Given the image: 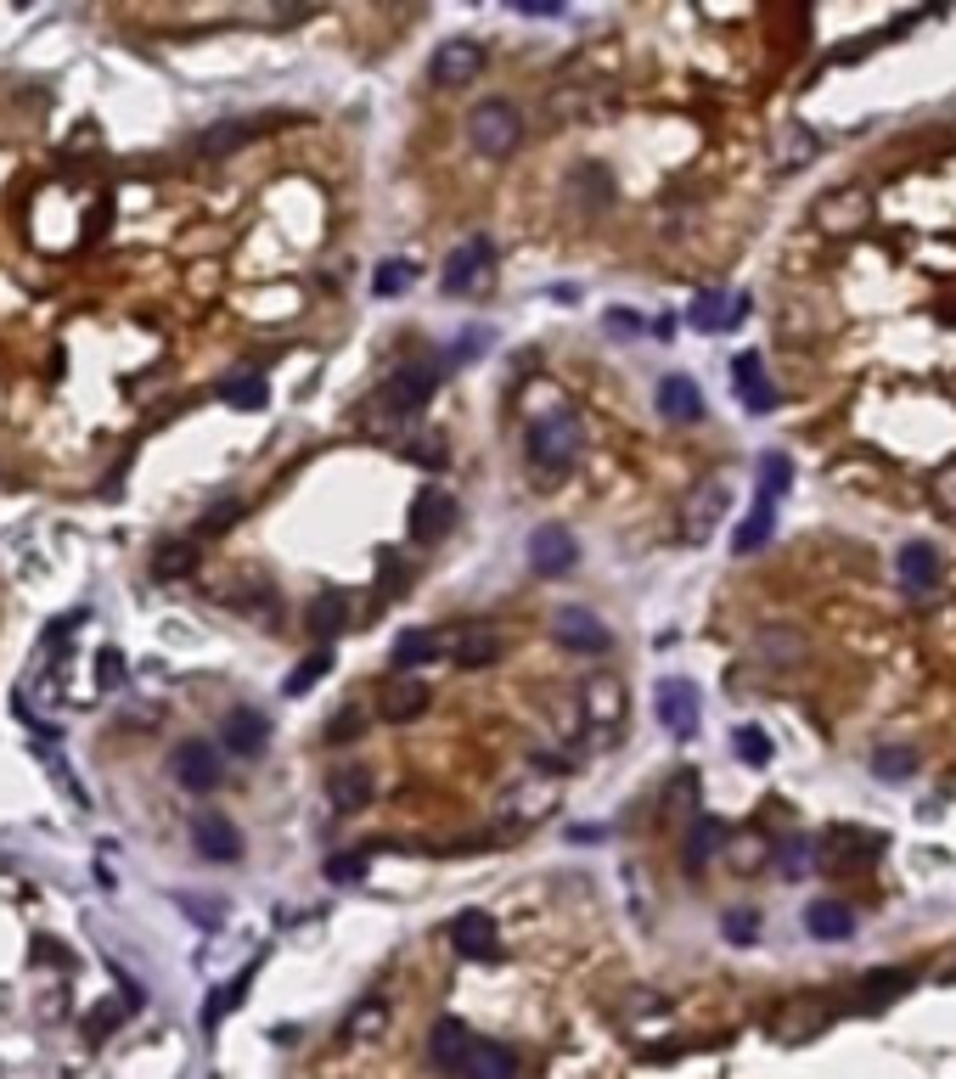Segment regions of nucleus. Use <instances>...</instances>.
<instances>
[{
  "instance_id": "nucleus-1",
  "label": "nucleus",
  "mask_w": 956,
  "mask_h": 1079,
  "mask_svg": "<svg viewBox=\"0 0 956 1079\" xmlns=\"http://www.w3.org/2000/svg\"><path fill=\"white\" fill-rule=\"evenodd\" d=\"M580 416L574 411H546V416H535L530 422V433H524V450H530V467L541 473V478H563L574 462H580Z\"/></svg>"
},
{
  "instance_id": "nucleus-2",
  "label": "nucleus",
  "mask_w": 956,
  "mask_h": 1079,
  "mask_svg": "<svg viewBox=\"0 0 956 1079\" xmlns=\"http://www.w3.org/2000/svg\"><path fill=\"white\" fill-rule=\"evenodd\" d=\"M467 141L484 158H512L517 147H524V113H517L512 102H479L467 113Z\"/></svg>"
},
{
  "instance_id": "nucleus-3",
  "label": "nucleus",
  "mask_w": 956,
  "mask_h": 1079,
  "mask_svg": "<svg viewBox=\"0 0 956 1079\" xmlns=\"http://www.w3.org/2000/svg\"><path fill=\"white\" fill-rule=\"evenodd\" d=\"M433 389H440V366H422V360H411V366H400V372H389V383L378 389V411L383 416H416L427 400H433Z\"/></svg>"
},
{
  "instance_id": "nucleus-4",
  "label": "nucleus",
  "mask_w": 956,
  "mask_h": 1079,
  "mask_svg": "<svg viewBox=\"0 0 956 1079\" xmlns=\"http://www.w3.org/2000/svg\"><path fill=\"white\" fill-rule=\"evenodd\" d=\"M552 809H557V787H552L546 776H530V781H517V787H506V793H501L495 816H501L512 833H524V827L546 821Z\"/></svg>"
},
{
  "instance_id": "nucleus-5",
  "label": "nucleus",
  "mask_w": 956,
  "mask_h": 1079,
  "mask_svg": "<svg viewBox=\"0 0 956 1079\" xmlns=\"http://www.w3.org/2000/svg\"><path fill=\"white\" fill-rule=\"evenodd\" d=\"M580 703H585V719H591L596 743H614L620 726H625V686H620V675H591L580 686Z\"/></svg>"
},
{
  "instance_id": "nucleus-6",
  "label": "nucleus",
  "mask_w": 956,
  "mask_h": 1079,
  "mask_svg": "<svg viewBox=\"0 0 956 1079\" xmlns=\"http://www.w3.org/2000/svg\"><path fill=\"white\" fill-rule=\"evenodd\" d=\"M726 501H732V490H726L721 478H704L698 490L686 495V506H681V540H686V546H704V540L721 528Z\"/></svg>"
},
{
  "instance_id": "nucleus-7",
  "label": "nucleus",
  "mask_w": 956,
  "mask_h": 1079,
  "mask_svg": "<svg viewBox=\"0 0 956 1079\" xmlns=\"http://www.w3.org/2000/svg\"><path fill=\"white\" fill-rule=\"evenodd\" d=\"M490 264H495V242L490 236H467L462 248H451L445 259V293L451 299H467L490 282Z\"/></svg>"
},
{
  "instance_id": "nucleus-8",
  "label": "nucleus",
  "mask_w": 956,
  "mask_h": 1079,
  "mask_svg": "<svg viewBox=\"0 0 956 1079\" xmlns=\"http://www.w3.org/2000/svg\"><path fill=\"white\" fill-rule=\"evenodd\" d=\"M552 636H557V647H563V653H580V658H602L607 647H614L607 624H602L591 607H557Z\"/></svg>"
},
{
  "instance_id": "nucleus-9",
  "label": "nucleus",
  "mask_w": 956,
  "mask_h": 1079,
  "mask_svg": "<svg viewBox=\"0 0 956 1079\" xmlns=\"http://www.w3.org/2000/svg\"><path fill=\"white\" fill-rule=\"evenodd\" d=\"M653 708H658V719H664V732H670V737H681V743H686L692 732H698V686H692V680H681V675L658 680Z\"/></svg>"
},
{
  "instance_id": "nucleus-10",
  "label": "nucleus",
  "mask_w": 956,
  "mask_h": 1079,
  "mask_svg": "<svg viewBox=\"0 0 956 1079\" xmlns=\"http://www.w3.org/2000/svg\"><path fill=\"white\" fill-rule=\"evenodd\" d=\"M451 523H456V495H445V490H422V495H411L405 528H411L416 546H433V540H445Z\"/></svg>"
},
{
  "instance_id": "nucleus-11",
  "label": "nucleus",
  "mask_w": 956,
  "mask_h": 1079,
  "mask_svg": "<svg viewBox=\"0 0 956 1079\" xmlns=\"http://www.w3.org/2000/svg\"><path fill=\"white\" fill-rule=\"evenodd\" d=\"M445 934H451L456 956H467V961H495L501 956V928H495L490 911H456Z\"/></svg>"
},
{
  "instance_id": "nucleus-12",
  "label": "nucleus",
  "mask_w": 956,
  "mask_h": 1079,
  "mask_svg": "<svg viewBox=\"0 0 956 1079\" xmlns=\"http://www.w3.org/2000/svg\"><path fill=\"white\" fill-rule=\"evenodd\" d=\"M192 849L214 866H231L242 855V833L231 827V816H220V809H198L192 816Z\"/></svg>"
},
{
  "instance_id": "nucleus-13",
  "label": "nucleus",
  "mask_w": 956,
  "mask_h": 1079,
  "mask_svg": "<svg viewBox=\"0 0 956 1079\" xmlns=\"http://www.w3.org/2000/svg\"><path fill=\"white\" fill-rule=\"evenodd\" d=\"M175 781L187 787V793H214L220 781H225V765H220V748L214 743H181L175 748Z\"/></svg>"
},
{
  "instance_id": "nucleus-14",
  "label": "nucleus",
  "mask_w": 956,
  "mask_h": 1079,
  "mask_svg": "<svg viewBox=\"0 0 956 1079\" xmlns=\"http://www.w3.org/2000/svg\"><path fill=\"white\" fill-rule=\"evenodd\" d=\"M427 680L422 675H389L383 692H378V719H389V726H411V719L427 708Z\"/></svg>"
},
{
  "instance_id": "nucleus-15",
  "label": "nucleus",
  "mask_w": 956,
  "mask_h": 1079,
  "mask_svg": "<svg viewBox=\"0 0 956 1079\" xmlns=\"http://www.w3.org/2000/svg\"><path fill=\"white\" fill-rule=\"evenodd\" d=\"M433 84L440 90H456V84H467V79H479L484 73V46L479 40H445L440 51H433Z\"/></svg>"
},
{
  "instance_id": "nucleus-16",
  "label": "nucleus",
  "mask_w": 956,
  "mask_h": 1079,
  "mask_svg": "<svg viewBox=\"0 0 956 1079\" xmlns=\"http://www.w3.org/2000/svg\"><path fill=\"white\" fill-rule=\"evenodd\" d=\"M574 563H580V546H574V534H568V528L546 523V528H535V534H530V568H535V574L557 579V574H568Z\"/></svg>"
},
{
  "instance_id": "nucleus-17",
  "label": "nucleus",
  "mask_w": 956,
  "mask_h": 1079,
  "mask_svg": "<svg viewBox=\"0 0 956 1079\" xmlns=\"http://www.w3.org/2000/svg\"><path fill=\"white\" fill-rule=\"evenodd\" d=\"M456 1079H517V1057L506 1051V1046H495V1040H467V1051L456 1057V1068H451Z\"/></svg>"
},
{
  "instance_id": "nucleus-18",
  "label": "nucleus",
  "mask_w": 956,
  "mask_h": 1079,
  "mask_svg": "<svg viewBox=\"0 0 956 1079\" xmlns=\"http://www.w3.org/2000/svg\"><path fill=\"white\" fill-rule=\"evenodd\" d=\"M748 315V293H698V299H692V310H686V321H692V332H732L737 321Z\"/></svg>"
},
{
  "instance_id": "nucleus-19",
  "label": "nucleus",
  "mask_w": 956,
  "mask_h": 1079,
  "mask_svg": "<svg viewBox=\"0 0 956 1079\" xmlns=\"http://www.w3.org/2000/svg\"><path fill=\"white\" fill-rule=\"evenodd\" d=\"M827 849H833V871H866L873 855H884V838L878 833H861V827H833L827 833Z\"/></svg>"
},
{
  "instance_id": "nucleus-20",
  "label": "nucleus",
  "mask_w": 956,
  "mask_h": 1079,
  "mask_svg": "<svg viewBox=\"0 0 956 1079\" xmlns=\"http://www.w3.org/2000/svg\"><path fill=\"white\" fill-rule=\"evenodd\" d=\"M220 737H225V748L237 759H259V754H265V743H271V719L259 714V708H237V714H225Z\"/></svg>"
},
{
  "instance_id": "nucleus-21",
  "label": "nucleus",
  "mask_w": 956,
  "mask_h": 1079,
  "mask_svg": "<svg viewBox=\"0 0 956 1079\" xmlns=\"http://www.w3.org/2000/svg\"><path fill=\"white\" fill-rule=\"evenodd\" d=\"M326 798H332L338 816H361V809L372 804V770H366V765H332Z\"/></svg>"
},
{
  "instance_id": "nucleus-22",
  "label": "nucleus",
  "mask_w": 956,
  "mask_h": 1079,
  "mask_svg": "<svg viewBox=\"0 0 956 1079\" xmlns=\"http://www.w3.org/2000/svg\"><path fill=\"white\" fill-rule=\"evenodd\" d=\"M658 416H664V422H681V427L704 422V394H698V383L681 377V372H670V377L658 383Z\"/></svg>"
},
{
  "instance_id": "nucleus-23",
  "label": "nucleus",
  "mask_w": 956,
  "mask_h": 1079,
  "mask_svg": "<svg viewBox=\"0 0 956 1079\" xmlns=\"http://www.w3.org/2000/svg\"><path fill=\"white\" fill-rule=\"evenodd\" d=\"M501 658V629L495 624H467V629H456V642H451V664L456 669H484V664H495Z\"/></svg>"
},
{
  "instance_id": "nucleus-24",
  "label": "nucleus",
  "mask_w": 956,
  "mask_h": 1079,
  "mask_svg": "<svg viewBox=\"0 0 956 1079\" xmlns=\"http://www.w3.org/2000/svg\"><path fill=\"white\" fill-rule=\"evenodd\" d=\"M732 383H737V394H743V405L754 416H771L776 411V389L765 383V360L759 354H737L732 360Z\"/></svg>"
},
{
  "instance_id": "nucleus-25",
  "label": "nucleus",
  "mask_w": 956,
  "mask_h": 1079,
  "mask_svg": "<svg viewBox=\"0 0 956 1079\" xmlns=\"http://www.w3.org/2000/svg\"><path fill=\"white\" fill-rule=\"evenodd\" d=\"M866 214H873V203H866L861 186L827 192V198L816 203V225H827V231H855V225H866Z\"/></svg>"
},
{
  "instance_id": "nucleus-26",
  "label": "nucleus",
  "mask_w": 956,
  "mask_h": 1079,
  "mask_svg": "<svg viewBox=\"0 0 956 1079\" xmlns=\"http://www.w3.org/2000/svg\"><path fill=\"white\" fill-rule=\"evenodd\" d=\"M934 579H939V552L928 546V540H906V546H900V585L912 596H928Z\"/></svg>"
},
{
  "instance_id": "nucleus-27",
  "label": "nucleus",
  "mask_w": 956,
  "mask_h": 1079,
  "mask_svg": "<svg viewBox=\"0 0 956 1079\" xmlns=\"http://www.w3.org/2000/svg\"><path fill=\"white\" fill-rule=\"evenodd\" d=\"M754 653L765 658V664H776V669H794L799 658H805V636L794 624H765L759 636H754Z\"/></svg>"
},
{
  "instance_id": "nucleus-28",
  "label": "nucleus",
  "mask_w": 956,
  "mask_h": 1079,
  "mask_svg": "<svg viewBox=\"0 0 956 1079\" xmlns=\"http://www.w3.org/2000/svg\"><path fill=\"white\" fill-rule=\"evenodd\" d=\"M310 629L321 642H332V636H343L350 629V591H338V585H326L315 602H310Z\"/></svg>"
},
{
  "instance_id": "nucleus-29",
  "label": "nucleus",
  "mask_w": 956,
  "mask_h": 1079,
  "mask_svg": "<svg viewBox=\"0 0 956 1079\" xmlns=\"http://www.w3.org/2000/svg\"><path fill=\"white\" fill-rule=\"evenodd\" d=\"M805 928L816 934V939H849L855 934V911L844 906V899H811V906H805Z\"/></svg>"
},
{
  "instance_id": "nucleus-30",
  "label": "nucleus",
  "mask_w": 956,
  "mask_h": 1079,
  "mask_svg": "<svg viewBox=\"0 0 956 1079\" xmlns=\"http://www.w3.org/2000/svg\"><path fill=\"white\" fill-rule=\"evenodd\" d=\"M220 400L237 405V411H265L271 389H265V377H259L253 366H242V372H225V377H220Z\"/></svg>"
},
{
  "instance_id": "nucleus-31",
  "label": "nucleus",
  "mask_w": 956,
  "mask_h": 1079,
  "mask_svg": "<svg viewBox=\"0 0 956 1079\" xmlns=\"http://www.w3.org/2000/svg\"><path fill=\"white\" fill-rule=\"evenodd\" d=\"M721 844H726V827H721L715 816H698V821H692V833H686V849H681V855H686V871L698 877V871L715 860Z\"/></svg>"
},
{
  "instance_id": "nucleus-32",
  "label": "nucleus",
  "mask_w": 956,
  "mask_h": 1079,
  "mask_svg": "<svg viewBox=\"0 0 956 1079\" xmlns=\"http://www.w3.org/2000/svg\"><path fill=\"white\" fill-rule=\"evenodd\" d=\"M427 658H440V642H433V629H405V636L389 647V664L400 669V675H411V669H422Z\"/></svg>"
},
{
  "instance_id": "nucleus-33",
  "label": "nucleus",
  "mask_w": 956,
  "mask_h": 1079,
  "mask_svg": "<svg viewBox=\"0 0 956 1079\" xmlns=\"http://www.w3.org/2000/svg\"><path fill=\"white\" fill-rule=\"evenodd\" d=\"M467 1040H473V1029L467 1023H456V1018H440L433 1023V1040H427V1051H433V1068H456V1057L467 1051Z\"/></svg>"
},
{
  "instance_id": "nucleus-34",
  "label": "nucleus",
  "mask_w": 956,
  "mask_h": 1079,
  "mask_svg": "<svg viewBox=\"0 0 956 1079\" xmlns=\"http://www.w3.org/2000/svg\"><path fill=\"white\" fill-rule=\"evenodd\" d=\"M771 528H776V506L754 495V512H748V517L737 523V540H732V552H737V557H748V552H759V546H765V540H771Z\"/></svg>"
},
{
  "instance_id": "nucleus-35",
  "label": "nucleus",
  "mask_w": 956,
  "mask_h": 1079,
  "mask_svg": "<svg viewBox=\"0 0 956 1079\" xmlns=\"http://www.w3.org/2000/svg\"><path fill=\"white\" fill-rule=\"evenodd\" d=\"M754 473H759V501H771V506H776L782 495H788V490H794V462H788V456H782V450H765V456H759V467H754Z\"/></svg>"
},
{
  "instance_id": "nucleus-36",
  "label": "nucleus",
  "mask_w": 956,
  "mask_h": 1079,
  "mask_svg": "<svg viewBox=\"0 0 956 1079\" xmlns=\"http://www.w3.org/2000/svg\"><path fill=\"white\" fill-rule=\"evenodd\" d=\"M253 972H259V961H248V967H242V972H237L231 984H220L214 996H209V1007H203V1029H209V1035L220 1029V1018H225L231 1007H242V989L253 984Z\"/></svg>"
},
{
  "instance_id": "nucleus-37",
  "label": "nucleus",
  "mask_w": 956,
  "mask_h": 1079,
  "mask_svg": "<svg viewBox=\"0 0 956 1079\" xmlns=\"http://www.w3.org/2000/svg\"><path fill=\"white\" fill-rule=\"evenodd\" d=\"M906 984H912V972H906V967H889V972H866V978H861V1001H855V1007H861V1012H873V1007L895 1001Z\"/></svg>"
},
{
  "instance_id": "nucleus-38",
  "label": "nucleus",
  "mask_w": 956,
  "mask_h": 1079,
  "mask_svg": "<svg viewBox=\"0 0 956 1079\" xmlns=\"http://www.w3.org/2000/svg\"><path fill=\"white\" fill-rule=\"evenodd\" d=\"M816 152H822V141H816L811 130H782V135H776V152H771V158H776V169H782V174H788V169H805V163H811Z\"/></svg>"
},
{
  "instance_id": "nucleus-39",
  "label": "nucleus",
  "mask_w": 956,
  "mask_h": 1079,
  "mask_svg": "<svg viewBox=\"0 0 956 1079\" xmlns=\"http://www.w3.org/2000/svg\"><path fill=\"white\" fill-rule=\"evenodd\" d=\"M383 1023H389V1007L372 996V1001H361L350 1018H343V1040H372V1035H383Z\"/></svg>"
},
{
  "instance_id": "nucleus-40",
  "label": "nucleus",
  "mask_w": 956,
  "mask_h": 1079,
  "mask_svg": "<svg viewBox=\"0 0 956 1079\" xmlns=\"http://www.w3.org/2000/svg\"><path fill=\"white\" fill-rule=\"evenodd\" d=\"M192 563H198V540H169V546L152 557V574L175 579V574H192Z\"/></svg>"
},
{
  "instance_id": "nucleus-41",
  "label": "nucleus",
  "mask_w": 956,
  "mask_h": 1079,
  "mask_svg": "<svg viewBox=\"0 0 956 1079\" xmlns=\"http://www.w3.org/2000/svg\"><path fill=\"white\" fill-rule=\"evenodd\" d=\"M873 776L900 787V781L917 776V754H912V748H878V754H873Z\"/></svg>"
},
{
  "instance_id": "nucleus-42",
  "label": "nucleus",
  "mask_w": 956,
  "mask_h": 1079,
  "mask_svg": "<svg viewBox=\"0 0 956 1079\" xmlns=\"http://www.w3.org/2000/svg\"><path fill=\"white\" fill-rule=\"evenodd\" d=\"M411 282H416V270H411L405 259H383V264H378V276H372V293L394 299V293H405Z\"/></svg>"
},
{
  "instance_id": "nucleus-43",
  "label": "nucleus",
  "mask_w": 956,
  "mask_h": 1079,
  "mask_svg": "<svg viewBox=\"0 0 956 1079\" xmlns=\"http://www.w3.org/2000/svg\"><path fill=\"white\" fill-rule=\"evenodd\" d=\"M253 130H259V124H214V130L198 141V152H203V158H214V152H231V147H242Z\"/></svg>"
},
{
  "instance_id": "nucleus-44",
  "label": "nucleus",
  "mask_w": 956,
  "mask_h": 1079,
  "mask_svg": "<svg viewBox=\"0 0 956 1079\" xmlns=\"http://www.w3.org/2000/svg\"><path fill=\"white\" fill-rule=\"evenodd\" d=\"M361 732H366V714H361V708H338V714H332V726H326V743H332V748H343V743H355Z\"/></svg>"
},
{
  "instance_id": "nucleus-45",
  "label": "nucleus",
  "mask_w": 956,
  "mask_h": 1079,
  "mask_svg": "<svg viewBox=\"0 0 956 1079\" xmlns=\"http://www.w3.org/2000/svg\"><path fill=\"white\" fill-rule=\"evenodd\" d=\"M326 669H332V653L321 647V653H310V658H304V664L293 669V680H288V692H293V697H304V692H310V686H315V680H321Z\"/></svg>"
},
{
  "instance_id": "nucleus-46",
  "label": "nucleus",
  "mask_w": 956,
  "mask_h": 1079,
  "mask_svg": "<svg viewBox=\"0 0 956 1079\" xmlns=\"http://www.w3.org/2000/svg\"><path fill=\"white\" fill-rule=\"evenodd\" d=\"M732 748H737V754H743L748 765H771V737H765L759 726H737Z\"/></svg>"
},
{
  "instance_id": "nucleus-47",
  "label": "nucleus",
  "mask_w": 956,
  "mask_h": 1079,
  "mask_svg": "<svg viewBox=\"0 0 956 1079\" xmlns=\"http://www.w3.org/2000/svg\"><path fill=\"white\" fill-rule=\"evenodd\" d=\"M366 849H350V855H338V860H326V883H361L366 877Z\"/></svg>"
},
{
  "instance_id": "nucleus-48",
  "label": "nucleus",
  "mask_w": 956,
  "mask_h": 1079,
  "mask_svg": "<svg viewBox=\"0 0 956 1079\" xmlns=\"http://www.w3.org/2000/svg\"><path fill=\"white\" fill-rule=\"evenodd\" d=\"M97 686H102V692H119V686H124V653H119V647H102V653H97Z\"/></svg>"
},
{
  "instance_id": "nucleus-49",
  "label": "nucleus",
  "mask_w": 956,
  "mask_h": 1079,
  "mask_svg": "<svg viewBox=\"0 0 956 1079\" xmlns=\"http://www.w3.org/2000/svg\"><path fill=\"white\" fill-rule=\"evenodd\" d=\"M721 928H726L732 945H754V939H759V917H754V911H726Z\"/></svg>"
},
{
  "instance_id": "nucleus-50",
  "label": "nucleus",
  "mask_w": 956,
  "mask_h": 1079,
  "mask_svg": "<svg viewBox=\"0 0 956 1079\" xmlns=\"http://www.w3.org/2000/svg\"><path fill=\"white\" fill-rule=\"evenodd\" d=\"M776 866H782V877H805V871H811V844H799V838L782 844V849H776Z\"/></svg>"
},
{
  "instance_id": "nucleus-51",
  "label": "nucleus",
  "mask_w": 956,
  "mask_h": 1079,
  "mask_svg": "<svg viewBox=\"0 0 956 1079\" xmlns=\"http://www.w3.org/2000/svg\"><path fill=\"white\" fill-rule=\"evenodd\" d=\"M237 517H242V501L225 495V501H214V506L203 512V534H214V528H225V523H237Z\"/></svg>"
},
{
  "instance_id": "nucleus-52",
  "label": "nucleus",
  "mask_w": 956,
  "mask_h": 1079,
  "mask_svg": "<svg viewBox=\"0 0 956 1079\" xmlns=\"http://www.w3.org/2000/svg\"><path fill=\"white\" fill-rule=\"evenodd\" d=\"M934 501H939V506H945V512L956 517V462L934 473Z\"/></svg>"
},
{
  "instance_id": "nucleus-53",
  "label": "nucleus",
  "mask_w": 956,
  "mask_h": 1079,
  "mask_svg": "<svg viewBox=\"0 0 956 1079\" xmlns=\"http://www.w3.org/2000/svg\"><path fill=\"white\" fill-rule=\"evenodd\" d=\"M124 1012H130V1001H113V1007H102V1012H91V1040H102L113 1023H124Z\"/></svg>"
},
{
  "instance_id": "nucleus-54",
  "label": "nucleus",
  "mask_w": 956,
  "mask_h": 1079,
  "mask_svg": "<svg viewBox=\"0 0 956 1079\" xmlns=\"http://www.w3.org/2000/svg\"><path fill=\"white\" fill-rule=\"evenodd\" d=\"M580 180H585V198H596V203H607V198H614V186H607V169H580Z\"/></svg>"
},
{
  "instance_id": "nucleus-55",
  "label": "nucleus",
  "mask_w": 956,
  "mask_h": 1079,
  "mask_svg": "<svg viewBox=\"0 0 956 1079\" xmlns=\"http://www.w3.org/2000/svg\"><path fill=\"white\" fill-rule=\"evenodd\" d=\"M405 456H416L422 467H440L445 450H440V438H416V444H405Z\"/></svg>"
},
{
  "instance_id": "nucleus-56",
  "label": "nucleus",
  "mask_w": 956,
  "mask_h": 1079,
  "mask_svg": "<svg viewBox=\"0 0 956 1079\" xmlns=\"http://www.w3.org/2000/svg\"><path fill=\"white\" fill-rule=\"evenodd\" d=\"M607 332H620V337H625V332H642V321H636L631 310H607Z\"/></svg>"
}]
</instances>
